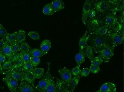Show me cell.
Listing matches in <instances>:
<instances>
[{"label":"cell","mask_w":124,"mask_h":92,"mask_svg":"<svg viewBox=\"0 0 124 92\" xmlns=\"http://www.w3.org/2000/svg\"><path fill=\"white\" fill-rule=\"evenodd\" d=\"M90 69L88 68H83L81 70L80 74L82 77H86L90 73Z\"/></svg>","instance_id":"obj_42"},{"label":"cell","mask_w":124,"mask_h":92,"mask_svg":"<svg viewBox=\"0 0 124 92\" xmlns=\"http://www.w3.org/2000/svg\"><path fill=\"white\" fill-rule=\"evenodd\" d=\"M85 56L87 57L91 61H92L94 58L93 50L91 46L87 45L85 47Z\"/></svg>","instance_id":"obj_27"},{"label":"cell","mask_w":124,"mask_h":92,"mask_svg":"<svg viewBox=\"0 0 124 92\" xmlns=\"http://www.w3.org/2000/svg\"><path fill=\"white\" fill-rule=\"evenodd\" d=\"M87 32H86L80 38L79 42V49L84 50L87 45L88 41L90 37V35H88Z\"/></svg>","instance_id":"obj_17"},{"label":"cell","mask_w":124,"mask_h":92,"mask_svg":"<svg viewBox=\"0 0 124 92\" xmlns=\"http://www.w3.org/2000/svg\"><path fill=\"white\" fill-rule=\"evenodd\" d=\"M41 92H60L56 84L53 80Z\"/></svg>","instance_id":"obj_18"},{"label":"cell","mask_w":124,"mask_h":92,"mask_svg":"<svg viewBox=\"0 0 124 92\" xmlns=\"http://www.w3.org/2000/svg\"><path fill=\"white\" fill-rule=\"evenodd\" d=\"M91 8V1L90 0H86L83 7L82 14V21L85 25H86V21Z\"/></svg>","instance_id":"obj_6"},{"label":"cell","mask_w":124,"mask_h":92,"mask_svg":"<svg viewBox=\"0 0 124 92\" xmlns=\"http://www.w3.org/2000/svg\"><path fill=\"white\" fill-rule=\"evenodd\" d=\"M16 41L19 43L23 42L26 39V35L25 31L19 30L17 32L16 34Z\"/></svg>","instance_id":"obj_25"},{"label":"cell","mask_w":124,"mask_h":92,"mask_svg":"<svg viewBox=\"0 0 124 92\" xmlns=\"http://www.w3.org/2000/svg\"><path fill=\"white\" fill-rule=\"evenodd\" d=\"M51 3L55 12L61 11L65 8L64 3L62 0H54Z\"/></svg>","instance_id":"obj_15"},{"label":"cell","mask_w":124,"mask_h":92,"mask_svg":"<svg viewBox=\"0 0 124 92\" xmlns=\"http://www.w3.org/2000/svg\"><path fill=\"white\" fill-rule=\"evenodd\" d=\"M3 71H4V70L2 67L1 64L0 63V74H2Z\"/></svg>","instance_id":"obj_48"},{"label":"cell","mask_w":124,"mask_h":92,"mask_svg":"<svg viewBox=\"0 0 124 92\" xmlns=\"http://www.w3.org/2000/svg\"><path fill=\"white\" fill-rule=\"evenodd\" d=\"M91 62V65L95 66H99L101 64L102 62H103V59L99 56L94 57Z\"/></svg>","instance_id":"obj_34"},{"label":"cell","mask_w":124,"mask_h":92,"mask_svg":"<svg viewBox=\"0 0 124 92\" xmlns=\"http://www.w3.org/2000/svg\"><path fill=\"white\" fill-rule=\"evenodd\" d=\"M115 48V47L113 46H110L107 44L101 51L99 56L103 59L104 63L108 62L113 56Z\"/></svg>","instance_id":"obj_4"},{"label":"cell","mask_w":124,"mask_h":92,"mask_svg":"<svg viewBox=\"0 0 124 92\" xmlns=\"http://www.w3.org/2000/svg\"><path fill=\"white\" fill-rule=\"evenodd\" d=\"M40 59L39 57L35 56H30V62L31 64L33 67H36L40 63Z\"/></svg>","instance_id":"obj_31"},{"label":"cell","mask_w":124,"mask_h":92,"mask_svg":"<svg viewBox=\"0 0 124 92\" xmlns=\"http://www.w3.org/2000/svg\"><path fill=\"white\" fill-rule=\"evenodd\" d=\"M31 49V48L27 43L23 42L20 45V51L21 52L29 53Z\"/></svg>","instance_id":"obj_30"},{"label":"cell","mask_w":124,"mask_h":92,"mask_svg":"<svg viewBox=\"0 0 124 92\" xmlns=\"http://www.w3.org/2000/svg\"><path fill=\"white\" fill-rule=\"evenodd\" d=\"M116 22L117 19L114 16L109 15L107 16L105 19V23L107 26H112Z\"/></svg>","instance_id":"obj_28"},{"label":"cell","mask_w":124,"mask_h":92,"mask_svg":"<svg viewBox=\"0 0 124 92\" xmlns=\"http://www.w3.org/2000/svg\"><path fill=\"white\" fill-rule=\"evenodd\" d=\"M112 27V28L114 30L116 31H120L121 30L122 28V25L118 22H116Z\"/></svg>","instance_id":"obj_43"},{"label":"cell","mask_w":124,"mask_h":92,"mask_svg":"<svg viewBox=\"0 0 124 92\" xmlns=\"http://www.w3.org/2000/svg\"><path fill=\"white\" fill-rule=\"evenodd\" d=\"M115 88L116 86L112 83H106L100 87L99 90L101 92H112Z\"/></svg>","instance_id":"obj_11"},{"label":"cell","mask_w":124,"mask_h":92,"mask_svg":"<svg viewBox=\"0 0 124 92\" xmlns=\"http://www.w3.org/2000/svg\"><path fill=\"white\" fill-rule=\"evenodd\" d=\"M3 80L7 85L10 92H18V83L17 80L7 76L4 78Z\"/></svg>","instance_id":"obj_5"},{"label":"cell","mask_w":124,"mask_h":92,"mask_svg":"<svg viewBox=\"0 0 124 92\" xmlns=\"http://www.w3.org/2000/svg\"><path fill=\"white\" fill-rule=\"evenodd\" d=\"M6 61V57L2 51L0 52V63L3 64Z\"/></svg>","instance_id":"obj_44"},{"label":"cell","mask_w":124,"mask_h":92,"mask_svg":"<svg viewBox=\"0 0 124 92\" xmlns=\"http://www.w3.org/2000/svg\"><path fill=\"white\" fill-rule=\"evenodd\" d=\"M22 67L23 72H32L34 69L33 66L30 62L24 64Z\"/></svg>","instance_id":"obj_32"},{"label":"cell","mask_w":124,"mask_h":92,"mask_svg":"<svg viewBox=\"0 0 124 92\" xmlns=\"http://www.w3.org/2000/svg\"><path fill=\"white\" fill-rule=\"evenodd\" d=\"M44 72V69L43 68L35 67L33 69L32 74L35 78L40 79L43 77Z\"/></svg>","instance_id":"obj_26"},{"label":"cell","mask_w":124,"mask_h":92,"mask_svg":"<svg viewBox=\"0 0 124 92\" xmlns=\"http://www.w3.org/2000/svg\"><path fill=\"white\" fill-rule=\"evenodd\" d=\"M28 35L31 38L34 40H39L40 39L39 35L35 31H31L28 33Z\"/></svg>","instance_id":"obj_37"},{"label":"cell","mask_w":124,"mask_h":92,"mask_svg":"<svg viewBox=\"0 0 124 92\" xmlns=\"http://www.w3.org/2000/svg\"><path fill=\"white\" fill-rule=\"evenodd\" d=\"M108 30V26H103L96 29L93 33L95 35L105 36L107 34Z\"/></svg>","instance_id":"obj_20"},{"label":"cell","mask_w":124,"mask_h":92,"mask_svg":"<svg viewBox=\"0 0 124 92\" xmlns=\"http://www.w3.org/2000/svg\"><path fill=\"white\" fill-rule=\"evenodd\" d=\"M96 92H101V91H100L99 90L98 91H96Z\"/></svg>","instance_id":"obj_50"},{"label":"cell","mask_w":124,"mask_h":92,"mask_svg":"<svg viewBox=\"0 0 124 92\" xmlns=\"http://www.w3.org/2000/svg\"><path fill=\"white\" fill-rule=\"evenodd\" d=\"M23 79L26 82L31 84L35 88L34 82L36 78L33 75L32 72H23Z\"/></svg>","instance_id":"obj_14"},{"label":"cell","mask_w":124,"mask_h":92,"mask_svg":"<svg viewBox=\"0 0 124 92\" xmlns=\"http://www.w3.org/2000/svg\"><path fill=\"white\" fill-rule=\"evenodd\" d=\"M107 40L104 36L95 35L91 40L92 48L93 49L95 53H100L103 48L108 44Z\"/></svg>","instance_id":"obj_1"},{"label":"cell","mask_w":124,"mask_h":92,"mask_svg":"<svg viewBox=\"0 0 124 92\" xmlns=\"http://www.w3.org/2000/svg\"></svg>","instance_id":"obj_51"},{"label":"cell","mask_w":124,"mask_h":92,"mask_svg":"<svg viewBox=\"0 0 124 92\" xmlns=\"http://www.w3.org/2000/svg\"><path fill=\"white\" fill-rule=\"evenodd\" d=\"M48 70L44 77L40 81L38 85L36 86V89L38 92L42 91L46 87L54 80L50 73V63H48Z\"/></svg>","instance_id":"obj_2"},{"label":"cell","mask_w":124,"mask_h":92,"mask_svg":"<svg viewBox=\"0 0 124 92\" xmlns=\"http://www.w3.org/2000/svg\"><path fill=\"white\" fill-rule=\"evenodd\" d=\"M10 47L13 53H18L20 51V45L17 42L10 45Z\"/></svg>","instance_id":"obj_33"},{"label":"cell","mask_w":124,"mask_h":92,"mask_svg":"<svg viewBox=\"0 0 124 92\" xmlns=\"http://www.w3.org/2000/svg\"><path fill=\"white\" fill-rule=\"evenodd\" d=\"M56 84L60 92H70L66 83L62 80L56 79Z\"/></svg>","instance_id":"obj_13"},{"label":"cell","mask_w":124,"mask_h":92,"mask_svg":"<svg viewBox=\"0 0 124 92\" xmlns=\"http://www.w3.org/2000/svg\"><path fill=\"white\" fill-rule=\"evenodd\" d=\"M22 67H12L7 71H3L2 74L7 77H11L18 81H23V71Z\"/></svg>","instance_id":"obj_3"},{"label":"cell","mask_w":124,"mask_h":92,"mask_svg":"<svg viewBox=\"0 0 124 92\" xmlns=\"http://www.w3.org/2000/svg\"><path fill=\"white\" fill-rule=\"evenodd\" d=\"M19 58L24 64L30 62V56L29 53L22 52L19 53Z\"/></svg>","instance_id":"obj_29"},{"label":"cell","mask_w":124,"mask_h":92,"mask_svg":"<svg viewBox=\"0 0 124 92\" xmlns=\"http://www.w3.org/2000/svg\"><path fill=\"white\" fill-rule=\"evenodd\" d=\"M13 63L10 60L6 61L2 65L3 69L5 70H8L12 68Z\"/></svg>","instance_id":"obj_36"},{"label":"cell","mask_w":124,"mask_h":92,"mask_svg":"<svg viewBox=\"0 0 124 92\" xmlns=\"http://www.w3.org/2000/svg\"><path fill=\"white\" fill-rule=\"evenodd\" d=\"M80 67V66L77 65L76 67L73 68L71 72V74H72V75H74V76H77L79 75L81 71Z\"/></svg>","instance_id":"obj_38"},{"label":"cell","mask_w":124,"mask_h":92,"mask_svg":"<svg viewBox=\"0 0 124 92\" xmlns=\"http://www.w3.org/2000/svg\"><path fill=\"white\" fill-rule=\"evenodd\" d=\"M19 58V53H13L10 57L9 60H10L13 63Z\"/></svg>","instance_id":"obj_40"},{"label":"cell","mask_w":124,"mask_h":92,"mask_svg":"<svg viewBox=\"0 0 124 92\" xmlns=\"http://www.w3.org/2000/svg\"><path fill=\"white\" fill-rule=\"evenodd\" d=\"M34 87L25 81H22L19 87V92H37Z\"/></svg>","instance_id":"obj_8"},{"label":"cell","mask_w":124,"mask_h":92,"mask_svg":"<svg viewBox=\"0 0 124 92\" xmlns=\"http://www.w3.org/2000/svg\"><path fill=\"white\" fill-rule=\"evenodd\" d=\"M85 56L84 50L79 49V52L75 56V61L78 66H80L85 61Z\"/></svg>","instance_id":"obj_16"},{"label":"cell","mask_w":124,"mask_h":92,"mask_svg":"<svg viewBox=\"0 0 124 92\" xmlns=\"http://www.w3.org/2000/svg\"><path fill=\"white\" fill-rule=\"evenodd\" d=\"M96 15V11L94 9H91L90 11L89 12V14H88V16L90 18H93L95 17Z\"/></svg>","instance_id":"obj_45"},{"label":"cell","mask_w":124,"mask_h":92,"mask_svg":"<svg viewBox=\"0 0 124 92\" xmlns=\"http://www.w3.org/2000/svg\"><path fill=\"white\" fill-rule=\"evenodd\" d=\"M17 32H16L13 33H8L6 37V41L9 45H11L16 42V34Z\"/></svg>","instance_id":"obj_23"},{"label":"cell","mask_w":124,"mask_h":92,"mask_svg":"<svg viewBox=\"0 0 124 92\" xmlns=\"http://www.w3.org/2000/svg\"><path fill=\"white\" fill-rule=\"evenodd\" d=\"M118 0H108V1L109 3H110L113 4L114 3H115V2H116Z\"/></svg>","instance_id":"obj_47"},{"label":"cell","mask_w":124,"mask_h":92,"mask_svg":"<svg viewBox=\"0 0 124 92\" xmlns=\"http://www.w3.org/2000/svg\"><path fill=\"white\" fill-rule=\"evenodd\" d=\"M51 46V42L47 39L42 42L40 45V48L42 51L48 52L50 49Z\"/></svg>","instance_id":"obj_22"},{"label":"cell","mask_w":124,"mask_h":92,"mask_svg":"<svg viewBox=\"0 0 124 92\" xmlns=\"http://www.w3.org/2000/svg\"><path fill=\"white\" fill-rule=\"evenodd\" d=\"M112 92H117L116 88H115L114 90V91H113Z\"/></svg>","instance_id":"obj_49"},{"label":"cell","mask_w":124,"mask_h":92,"mask_svg":"<svg viewBox=\"0 0 124 92\" xmlns=\"http://www.w3.org/2000/svg\"><path fill=\"white\" fill-rule=\"evenodd\" d=\"M4 43H5V41L3 39L0 40V52L2 51V49Z\"/></svg>","instance_id":"obj_46"},{"label":"cell","mask_w":124,"mask_h":92,"mask_svg":"<svg viewBox=\"0 0 124 92\" xmlns=\"http://www.w3.org/2000/svg\"><path fill=\"white\" fill-rule=\"evenodd\" d=\"M23 64V63L19 58L13 63L12 67H22Z\"/></svg>","instance_id":"obj_39"},{"label":"cell","mask_w":124,"mask_h":92,"mask_svg":"<svg viewBox=\"0 0 124 92\" xmlns=\"http://www.w3.org/2000/svg\"><path fill=\"white\" fill-rule=\"evenodd\" d=\"M80 76H75L73 78H72L70 82L68 85V87L70 92H73L77 85H78L80 79Z\"/></svg>","instance_id":"obj_12"},{"label":"cell","mask_w":124,"mask_h":92,"mask_svg":"<svg viewBox=\"0 0 124 92\" xmlns=\"http://www.w3.org/2000/svg\"><path fill=\"white\" fill-rule=\"evenodd\" d=\"M90 71L93 73L96 74L98 73L100 70V67L98 66L91 65L90 69Z\"/></svg>","instance_id":"obj_41"},{"label":"cell","mask_w":124,"mask_h":92,"mask_svg":"<svg viewBox=\"0 0 124 92\" xmlns=\"http://www.w3.org/2000/svg\"></svg>","instance_id":"obj_52"},{"label":"cell","mask_w":124,"mask_h":92,"mask_svg":"<svg viewBox=\"0 0 124 92\" xmlns=\"http://www.w3.org/2000/svg\"><path fill=\"white\" fill-rule=\"evenodd\" d=\"M58 72L62 80L66 82L68 85L72 79L71 71L66 67H64L59 69Z\"/></svg>","instance_id":"obj_7"},{"label":"cell","mask_w":124,"mask_h":92,"mask_svg":"<svg viewBox=\"0 0 124 92\" xmlns=\"http://www.w3.org/2000/svg\"><path fill=\"white\" fill-rule=\"evenodd\" d=\"M8 33L7 30L1 24H0V37L2 38L3 40H6V35Z\"/></svg>","instance_id":"obj_35"},{"label":"cell","mask_w":124,"mask_h":92,"mask_svg":"<svg viewBox=\"0 0 124 92\" xmlns=\"http://www.w3.org/2000/svg\"><path fill=\"white\" fill-rule=\"evenodd\" d=\"M43 12L46 15H51L54 14L55 11L51 3L46 5L43 9Z\"/></svg>","instance_id":"obj_24"},{"label":"cell","mask_w":124,"mask_h":92,"mask_svg":"<svg viewBox=\"0 0 124 92\" xmlns=\"http://www.w3.org/2000/svg\"><path fill=\"white\" fill-rule=\"evenodd\" d=\"M96 10L101 12H104L109 8V5L108 1L101 0L97 2L95 5Z\"/></svg>","instance_id":"obj_10"},{"label":"cell","mask_w":124,"mask_h":92,"mask_svg":"<svg viewBox=\"0 0 124 92\" xmlns=\"http://www.w3.org/2000/svg\"><path fill=\"white\" fill-rule=\"evenodd\" d=\"M112 41V45L115 46L121 45L123 41V36L118 33H114L111 36Z\"/></svg>","instance_id":"obj_9"},{"label":"cell","mask_w":124,"mask_h":92,"mask_svg":"<svg viewBox=\"0 0 124 92\" xmlns=\"http://www.w3.org/2000/svg\"><path fill=\"white\" fill-rule=\"evenodd\" d=\"M2 52L5 56L6 58H8V60H9L13 52H12L11 49L10 45L8 43L7 41H5V43L2 49Z\"/></svg>","instance_id":"obj_19"},{"label":"cell","mask_w":124,"mask_h":92,"mask_svg":"<svg viewBox=\"0 0 124 92\" xmlns=\"http://www.w3.org/2000/svg\"><path fill=\"white\" fill-rule=\"evenodd\" d=\"M48 52H45L38 49H32L29 52L30 56H35L40 57L47 53Z\"/></svg>","instance_id":"obj_21"}]
</instances>
